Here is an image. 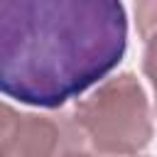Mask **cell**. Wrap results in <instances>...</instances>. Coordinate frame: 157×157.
Returning a JSON list of instances; mask_svg holds the SVG:
<instances>
[{
  "label": "cell",
  "instance_id": "cell-1",
  "mask_svg": "<svg viewBox=\"0 0 157 157\" xmlns=\"http://www.w3.org/2000/svg\"><path fill=\"white\" fill-rule=\"evenodd\" d=\"M128 47L113 0H0V93L59 108L105 78Z\"/></svg>",
  "mask_w": 157,
  "mask_h": 157
},
{
  "label": "cell",
  "instance_id": "cell-2",
  "mask_svg": "<svg viewBox=\"0 0 157 157\" xmlns=\"http://www.w3.org/2000/svg\"><path fill=\"white\" fill-rule=\"evenodd\" d=\"M140 110H147L145 96L140 93L135 78L125 74L105 83L81 105H76L74 125L78 128V132L83 130L86 135H91L93 142L103 150L130 152L145 145L150 137L147 118H123Z\"/></svg>",
  "mask_w": 157,
  "mask_h": 157
},
{
  "label": "cell",
  "instance_id": "cell-3",
  "mask_svg": "<svg viewBox=\"0 0 157 157\" xmlns=\"http://www.w3.org/2000/svg\"><path fill=\"white\" fill-rule=\"evenodd\" d=\"M15 120H17V113H15L12 108H7V105L0 103V145L5 142V137H7V132L12 130Z\"/></svg>",
  "mask_w": 157,
  "mask_h": 157
}]
</instances>
